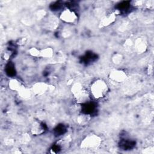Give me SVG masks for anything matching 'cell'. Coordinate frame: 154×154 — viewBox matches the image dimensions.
Returning a JSON list of instances; mask_svg holds the SVG:
<instances>
[{
	"label": "cell",
	"mask_w": 154,
	"mask_h": 154,
	"mask_svg": "<svg viewBox=\"0 0 154 154\" xmlns=\"http://www.w3.org/2000/svg\"><path fill=\"white\" fill-rule=\"evenodd\" d=\"M70 91L74 99L78 103H87L91 98L89 89L79 82H74L71 87Z\"/></svg>",
	"instance_id": "cell-1"
},
{
	"label": "cell",
	"mask_w": 154,
	"mask_h": 154,
	"mask_svg": "<svg viewBox=\"0 0 154 154\" xmlns=\"http://www.w3.org/2000/svg\"><path fill=\"white\" fill-rule=\"evenodd\" d=\"M88 89L91 97L96 100L103 99L109 91V87L107 82L102 79H97L93 81Z\"/></svg>",
	"instance_id": "cell-2"
},
{
	"label": "cell",
	"mask_w": 154,
	"mask_h": 154,
	"mask_svg": "<svg viewBox=\"0 0 154 154\" xmlns=\"http://www.w3.org/2000/svg\"><path fill=\"white\" fill-rule=\"evenodd\" d=\"M102 143L100 137L94 134L86 135L81 142V147L86 150L97 149Z\"/></svg>",
	"instance_id": "cell-3"
},
{
	"label": "cell",
	"mask_w": 154,
	"mask_h": 154,
	"mask_svg": "<svg viewBox=\"0 0 154 154\" xmlns=\"http://www.w3.org/2000/svg\"><path fill=\"white\" fill-rule=\"evenodd\" d=\"M60 19L64 23L67 24H74L78 20V14L72 9L66 8L61 11Z\"/></svg>",
	"instance_id": "cell-4"
},
{
	"label": "cell",
	"mask_w": 154,
	"mask_h": 154,
	"mask_svg": "<svg viewBox=\"0 0 154 154\" xmlns=\"http://www.w3.org/2000/svg\"><path fill=\"white\" fill-rule=\"evenodd\" d=\"M109 78L111 81L115 82L121 83L127 79L128 75L126 73L122 70H114L110 72Z\"/></svg>",
	"instance_id": "cell-5"
},
{
	"label": "cell",
	"mask_w": 154,
	"mask_h": 154,
	"mask_svg": "<svg viewBox=\"0 0 154 154\" xmlns=\"http://www.w3.org/2000/svg\"><path fill=\"white\" fill-rule=\"evenodd\" d=\"M49 90V85L46 82H38L35 83L31 88V90L35 95H42L46 93Z\"/></svg>",
	"instance_id": "cell-6"
},
{
	"label": "cell",
	"mask_w": 154,
	"mask_h": 154,
	"mask_svg": "<svg viewBox=\"0 0 154 154\" xmlns=\"http://www.w3.org/2000/svg\"><path fill=\"white\" fill-rule=\"evenodd\" d=\"M116 13L115 12H110L106 13L100 20L99 23L100 27L103 28L108 26L113 23L116 19Z\"/></svg>",
	"instance_id": "cell-7"
},
{
	"label": "cell",
	"mask_w": 154,
	"mask_h": 154,
	"mask_svg": "<svg viewBox=\"0 0 154 154\" xmlns=\"http://www.w3.org/2000/svg\"><path fill=\"white\" fill-rule=\"evenodd\" d=\"M147 46V42L143 38L138 37L134 42V48L136 51L140 54L146 51Z\"/></svg>",
	"instance_id": "cell-8"
},
{
	"label": "cell",
	"mask_w": 154,
	"mask_h": 154,
	"mask_svg": "<svg viewBox=\"0 0 154 154\" xmlns=\"http://www.w3.org/2000/svg\"><path fill=\"white\" fill-rule=\"evenodd\" d=\"M23 87L24 86L21 83V82L17 79H11L8 82V87L12 91L19 92Z\"/></svg>",
	"instance_id": "cell-9"
},
{
	"label": "cell",
	"mask_w": 154,
	"mask_h": 154,
	"mask_svg": "<svg viewBox=\"0 0 154 154\" xmlns=\"http://www.w3.org/2000/svg\"><path fill=\"white\" fill-rule=\"evenodd\" d=\"M45 131V128L43 125L38 122H35L32 123L31 128V132L33 135H38L43 134Z\"/></svg>",
	"instance_id": "cell-10"
},
{
	"label": "cell",
	"mask_w": 154,
	"mask_h": 154,
	"mask_svg": "<svg viewBox=\"0 0 154 154\" xmlns=\"http://www.w3.org/2000/svg\"><path fill=\"white\" fill-rule=\"evenodd\" d=\"M54 55V51L51 48H46L40 49V57L45 58H51Z\"/></svg>",
	"instance_id": "cell-11"
},
{
	"label": "cell",
	"mask_w": 154,
	"mask_h": 154,
	"mask_svg": "<svg viewBox=\"0 0 154 154\" xmlns=\"http://www.w3.org/2000/svg\"><path fill=\"white\" fill-rule=\"evenodd\" d=\"M18 93L19 96L23 99H28L31 96V93H32V91L31 90H29L25 87H23Z\"/></svg>",
	"instance_id": "cell-12"
},
{
	"label": "cell",
	"mask_w": 154,
	"mask_h": 154,
	"mask_svg": "<svg viewBox=\"0 0 154 154\" xmlns=\"http://www.w3.org/2000/svg\"><path fill=\"white\" fill-rule=\"evenodd\" d=\"M123 55L120 54H115L112 57V61L115 64H119L122 63L123 60Z\"/></svg>",
	"instance_id": "cell-13"
},
{
	"label": "cell",
	"mask_w": 154,
	"mask_h": 154,
	"mask_svg": "<svg viewBox=\"0 0 154 154\" xmlns=\"http://www.w3.org/2000/svg\"><path fill=\"white\" fill-rule=\"evenodd\" d=\"M29 54L34 57H40V49L36 48H31L29 50Z\"/></svg>",
	"instance_id": "cell-14"
}]
</instances>
